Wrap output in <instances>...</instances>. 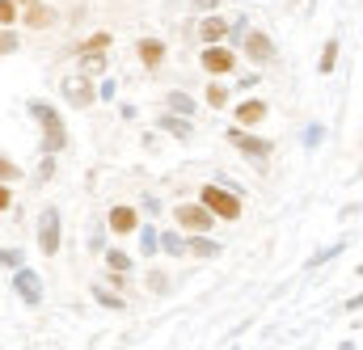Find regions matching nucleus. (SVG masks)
I'll return each instance as SVG.
<instances>
[{
  "label": "nucleus",
  "instance_id": "obj_1",
  "mask_svg": "<svg viewBox=\"0 0 363 350\" xmlns=\"http://www.w3.org/2000/svg\"><path fill=\"white\" fill-rule=\"evenodd\" d=\"M30 114L43 123V152H47V157L64 152V144H68V127H64L60 110H55V106H47V101H30Z\"/></svg>",
  "mask_w": 363,
  "mask_h": 350
},
{
  "label": "nucleus",
  "instance_id": "obj_2",
  "mask_svg": "<svg viewBox=\"0 0 363 350\" xmlns=\"http://www.w3.org/2000/svg\"><path fill=\"white\" fill-rule=\"evenodd\" d=\"M199 207L211 215V220H241V194L224 190V186H203L199 190Z\"/></svg>",
  "mask_w": 363,
  "mask_h": 350
},
{
  "label": "nucleus",
  "instance_id": "obj_3",
  "mask_svg": "<svg viewBox=\"0 0 363 350\" xmlns=\"http://www.w3.org/2000/svg\"><path fill=\"white\" fill-rule=\"evenodd\" d=\"M38 249H43V258L60 254V207H51V203L38 215Z\"/></svg>",
  "mask_w": 363,
  "mask_h": 350
},
{
  "label": "nucleus",
  "instance_id": "obj_4",
  "mask_svg": "<svg viewBox=\"0 0 363 350\" xmlns=\"http://www.w3.org/2000/svg\"><path fill=\"white\" fill-rule=\"evenodd\" d=\"M228 144L233 148H241L245 157H254V161H267L274 152L271 140H262V135H250V131H241V127H228Z\"/></svg>",
  "mask_w": 363,
  "mask_h": 350
},
{
  "label": "nucleus",
  "instance_id": "obj_5",
  "mask_svg": "<svg viewBox=\"0 0 363 350\" xmlns=\"http://www.w3.org/2000/svg\"><path fill=\"white\" fill-rule=\"evenodd\" d=\"M241 47H245V55H250L254 64H262V68L279 60V51H274V43L267 38V34H262V30H245V34H241Z\"/></svg>",
  "mask_w": 363,
  "mask_h": 350
},
{
  "label": "nucleus",
  "instance_id": "obj_6",
  "mask_svg": "<svg viewBox=\"0 0 363 350\" xmlns=\"http://www.w3.org/2000/svg\"><path fill=\"white\" fill-rule=\"evenodd\" d=\"M174 215H178L182 228H190L194 237H207V232L216 228V220H211V215H207L199 203H178V207H174Z\"/></svg>",
  "mask_w": 363,
  "mask_h": 350
},
{
  "label": "nucleus",
  "instance_id": "obj_7",
  "mask_svg": "<svg viewBox=\"0 0 363 350\" xmlns=\"http://www.w3.org/2000/svg\"><path fill=\"white\" fill-rule=\"evenodd\" d=\"M199 64L207 68V77H224V72H233V68H237V55H233L228 47H203Z\"/></svg>",
  "mask_w": 363,
  "mask_h": 350
},
{
  "label": "nucleus",
  "instance_id": "obj_8",
  "mask_svg": "<svg viewBox=\"0 0 363 350\" xmlns=\"http://www.w3.org/2000/svg\"><path fill=\"white\" fill-rule=\"evenodd\" d=\"M13 291L21 295V304H43V274H34V270H17L13 274Z\"/></svg>",
  "mask_w": 363,
  "mask_h": 350
},
{
  "label": "nucleus",
  "instance_id": "obj_9",
  "mask_svg": "<svg viewBox=\"0 0 363 350\" xmlns=\"http://www.w3.org/2000/svg\"><path fill=\"white\" fill-rule=\"evenodd\" d=\"M64 97H68L77 110H85V106H93V101H97V89H93L85 77H72V81H64Z\"/></svg>",
  "mask_w": 363,
  "mask_h": 350
},
{
  "label": "nucleus",
  "instance_id": "obj_10",
  "mask_svg": "<svg viewBox=\"0 0 363 350\" xmlns=\"http://www.w3.org/2000/svg\"><path fill=\"white\" fill-rule=\"evenodd\" d=\"M199 38H203V47H220V43L228 38V21L216 17V13H207V17L199 21Z\"/></svg>",
  "mask_w": 363,
  "mask_h": 350
},
{
  "label": "nucleus",
  "instance_id": "obj_11",
  "mask_svg": "<svg viewBox=\"0 0 363 350\" xmlns=\"http://www.w3.org/2000/svg\"><path fill=\"white\" fill-rule=\"evenodd\" d=\"M135 55H140V64H144L148 72H157V68L165 64V43H161V38H140Z\"/></svg>",
  "mask_w": 363,
  "mask_h": 350
},
{
  "label": "nucleus",
  "instance_id": "obj_12",
  "mask_svg": "<svg viewBox=\"0 0 363 350\" xmlns=\"http://www.w3.org/2000/svg\"><path fill=\"white\" fill-rule=\"evenodd\" d=\"M140 228V211L135 207H110V232L114 237H127Z\"/></svg>",
  "mask_w": 363,
  "mask_h": 350
},
{
  "label": "nucleus",
  "instance_id": "obj_13",
  "mask_svg": "<svg viewBox=\"0 0 363 350\" xmlns=\"http://www.w3.org/2000/svg\"><path fill=\"white\" fill-rule=\"evenodd\" d=\"M233 118H237V127H258V123L267 118V101L250 97V101H241V106L233 110Z\"/></svg>",
  "mask_w": 363,
  "mask_h": 350
},
{
  "label": "nucleus",
  "instance_id": "obj_14",
  "mask_svg": "<svg viewBox=\"0 0 363 350\" xmlns=\"http://www.w3.org/2000/svg\"><path fill=\"white\" fill-rule=\"evenodd\" d=\"M157 127H161L165 135H178V140H190V131H194V127H190V118H178V114H161V118H157Z\"/></svg>",
  "mask_w": 363,
  "mask_h": 350
},
{
  "label": "nucleus",
  "instance_id": "obj_15",
  "mask_svg": "<svg viewBox=\"0 0 363 350\" xmlns=\"http://www.w3.org/2000/svg\"><path fill=\"white\" fill-rule=\"evenodd\" d=\"M26 26H30V30H51V26H55V13H51L47 4H30V9H26Z\"/></svg>",
  "mask_w": 363,
  "mask_h": 350
},
{
  "label": "nucleus",
  "instance_id": "obj_16",
  "mask_svg": "<svg viewBox=\"0 0 363 350\" xmlns=\"http://www.w3.org/2000/svg\"><path fill=\"white\" fill-rule=\"evenodd\" d=\"M110 43H114V34H110V30H97V34H89V38L81 43V55H106Z\"/></svg>",
  "mask_w": 363,
  "mask_h": 350
},
{
  "label": "nucleus",
  "instance_id": "obj_17",
  "mask_svg": "<svg viewBox=\"0 0 363 350\" xmlns=\"http://www.w3.org/2000/svg\"><path fill=\"white\" fill-rule=\"evenodd\" d=\"M338 51H342V43H338V38H330V43L321 47V60H317V72H334V68H338Z\"/></svg>",
  "mask_w": 363,
  "mask_h": 350
},
{
  "label": "nucleus",
  "instance_id": "obj_18",
  "mask_svg": "<svg viewBox=\"0 0 363 350\" xmlns=\"http://www.w3.org/2000/svg\"><path fill=\"white\" fill-rule=\"evenodd\" d=\"M106 68H110L106 55H81V77H85V81H89V77H106Z\"/></svg>",
  "mask_w": 363,
  "mask_h": 350
},
{
  "label": "nucleus",
  "instance_id": "obj_19",
  "mask_svg": "<svg viewBox=\"0 0 363 350\" xmlns=\"http://www.w3.org/2000/svg\"><path fill=\"white\" fill-rule=\"evenodd\" d=\"M93 295H97V304H101V308H127V300H123L118 291H110L106 283H93Z\"/></svg>",
  "mask_w": 363,
  "mask_h": 350
},
{
  "label": "nucleus",
  "instance_id": "obj_20",
  "mask_svg": "<svg viewBox=\"0 0 363 350\" xmlns=\"http://www.w3.org/2000/svg\"><path fill=\"white\" fill-rule=\"evenodd\" d=\"M186 254H194V258H216V254H220V245H216L211 237H194V241L186 245Z\"/></svg>",
  "mask_w": 363,
  "mask_h": 350
},
{
  "label": "nucleus",
  "instance_id": "obj_21",
  "mask_svg": "<svg viewBox=\"0 0 363 350\" xmlns=\"http://www.w3.org/2000/svg\"><path fill=\"white\" fill-rule=\"evenodd\" d=\"M157 249H165L169 258H182L186 254V241H182L178 232H165V237H157Z\"/></svg>",
  "mask_w": 363,
  "mask_h": 350
},
{
  "label": "nucleus",
  "instance_id": "obj_22",
  "mask_svg": "<svg viewBox=\"0 0 363 350\" xmlns=\"http://www.w3.org/2000/svg\"><path fill=\"white\" fill-rule=\"evenodd\" d=\"M169 114H178V118H190V114H194V101H190L186 93H169Z\"/></svg>",
  "mask_w": 363,
  "mask_h": 350
},
{
  "label": "nucleus",
  "instance_id": "obj_23",
  "mask_svg": "<svg viewBox=\"0 0 363 350\" xmlns=\"http://www.w3.org/2000/svg\"><path fill=\"white\" fill-rule=\"evenodd\" d=\"M140 249H144V262L157 258V228H152V224H144V232H140Z\"/></svg>",
  "mask_w": 363,
  "mask_h": 350
},
{
  "label": "nucleus",
  "instance_id": "obj_24",
  "mask_svg": "<svg viewBox=\"0 0 363 350\" xmlns=\"http://www.w3.org/2000/svg\"><path fill=\"white\" fill-rule=\"evenodd\" d=\"M207 106H211V110H224V106H228V89L224 85H207Z\"/></svg>",
  "mask_w": 363,
  "mask_h": 350
},
{
  "label": "nucleus",
  "instance_id": "obj_25",
  "mask_svg": "<svg viewBox=\"0 0 363 350\" xmlns=\"http://www.w3.org/2000/svg\"><path fill=\"white\" fill-rule=\"evenodd\" d=\"M106 266H110L114 274H123V270H131V258H127L123 249H110V254H106Z\"/></svg>",
  "mask_w": 363,
  "mask_h": 350
},
{
  "label": "nucleus",
  "instance_id": "obj_26",
  "mask_svg": "<svg viewBox=\"0 0 363 350\" xmlns=\"http://www.w3.org/2000/svg\"><path fill=\"white\" fill-rule=\"evenodd\" d=\"M21 258H26L21 249H0V266L4 270H21Z\"/></svg>",
  "mask_w": 363,
  "mask_h": 350
},
{
  "label": "nucleus",
  "instance_id": "obj_27",
  "mask_svg": "<svg viewBox=\"0 0 363 350\" xmlns=\"http://www.w3.org/2000/svg\"><path fill=\"white\" fill-rule=\"evenodd\" d=\"M148 287H152L157 295H165V291H169V274H165V270H152V274H148Z\"/></svg>",
  "mask_w": 363,
  "mask_h": 350
},
{
  "label": "nucleus",
  "instance_id": "obj_28",
  "mask_svg": "<svg viewBox=\"0 0 363 350\" xmlns=\"http://www.w3.org/2000/svg\"><path fill=\"white\" fill-rule=\"evenodd\" d=\"M13 21H17V4H13V0H0V26L9 30Z\"/></svg>",
  "mask_w": 363,
  "mask_h": 350
},
{
  "label": "nucleus",
  "instance_id": "obj_29",
  "mask_svg": "<svg viewBox=\"0 0 363 350\" xmlns=\"http://www.w3.org/2000/svg\"><path fill=\"white\" fill-rule=\"evenodd\" d=\"M13 51H17V34H13V30H0V60L13 55Z\"/></svg>",
  "mask_w": 363,
  "mask_h": 350
},
{
  "label": "nucleus",
  "instance_id": "obj_30",
  "mask_svg": "<svg viewBox=\"0 0 363 350\" xmlns=\"http://www.w3.org/2000/svg\"><path fill=\"white\" fill-rule=\"evenodd\" d=\"M17 177H21V169H17L13 161H4V157H0V186H4V181H17Z\"/></svg>",
  "mask_w": 363,
  "mask_h": 350
},
{
  "label": "nucleus",
  "instance_id": "obj_31",
  "mask_svg": "<svg viewBox=\"0 0 363 350\" xmlns=\"http://www.w3.org/2000/svg\"><path fill=\"white\" fill-rule=\"evenodd\" d=\"M321 135H325V131H321V123H313V127L304 131V148H317V144H321Z\"/></svg>",
  "mask_w": 363,
  "mask_h": 350
},
{
  "label": "nucleus",
  "instance_id": "obj_32",
  "mask_svg": "<svg viewBox=\"0 0 363 350\" xmlns=\"http://www.w3.org/2000/svg\"><path fill=\"white\" fill-rule=\"evenodd\" d=\"M114 93H118L114 77H106V81H101V89H97V97H101V101H114Z\"/></svg>",
  "mask_w": 363,
  "mask_h": 350
},
{
  "label": "nucleus",
  "instance_id": "obj_33",
  "mask_svg": "<svg viewBox=\"0 0 363 350\" xmlns=\"http://www.w3.org/2000/svg\"><path fill=\"white\" fill-rule=\"evenodd\" d=\"M51 174H55V161H51V157H43V165H38V181H47Z\"/></svg>",
  "mask_w": 363,
  "mask_h": 350
},
{
  "label": "nucleus",
  "instance_id": "obj_34",
  "mask_svg": "<svg viewBox=\"0 0 363 350\" xmlns=\"http://www.w3.org/2000/svg\"><path fill=\"white\" fill-rule=\"evenodd\" d=\"M13 207V190L9 186H0V211H9Z\"/></svg>",
  "mask_w": 363,
  "mask_h": 350
},
{
  "label": "nucleus",
  "instance_id": "obj_35",
  "mask_svg": "<svg viewBox=\"0 0 363 350\" xmlns=\"http://www.w3.org/2000/svg\"><path fill=\"white\" fill-rule=\"evenodd\" d=\"M216 4H220V0H199V9H211V13H216Z\"/></svg>",
  "mask_w": 363,
  "mask_h": 350
},
{
  "label": "nucleus",
  "instance_id": "obj_36",
  "mask_svg": "<svg viewBox=\"0 0 363 350\" xmlns=\"http://www.w3.org/2000/svg\"><path fill=\"white\" fill-rule=\"evenodd\" d=\"M338 350H359V346H355V342H342V346H338Z\"/></svg>",
  "mask_w": 363,
  "mask_h": 350
},
{
  "label": "nucleus",
  "instance_id": "obj_37",
  "mask_svg": "<svg viewBox=\"0 0 363 350\" xmlns=\"http://www.w3.org/2000/svg\"><path fill=\"white\" fill-rule=\"evenodd\" d=\"M13 4H17V0H13ZM21 4H43V0H21Z\"/></svg>",
  "mask_w": 363,
  "mask_h": 350
}]
</instances>
